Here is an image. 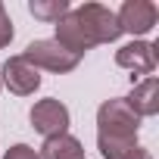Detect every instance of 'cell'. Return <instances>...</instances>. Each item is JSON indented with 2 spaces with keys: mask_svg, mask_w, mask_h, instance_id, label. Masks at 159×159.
<instances>
[{
  "mask_svg": "<svg viewBox=\"0 0 159 159\" xmlns=\"http://www.w3.org/2000/svg\"><path fill=\"white\" fill-rule=\"evenodd\" d=\"M140 116L125 103V97L103 100L97 109V140H137Z\"/></svg>",
  "mask_w": 159,
  "mask_h": 159,
  "instance_id": "1",
  "label": "cell"
},
{
  "mask_svg": "<svg viewBox=\"0 0 159 159\" xmlns=\"http://www.w3.org/2000/svg\"><path fill=\"white\" fill-rule=\"evenodd\" d=\"M72 13H75L78 25L84 28L91 47H97V44H112V41L122 38V28H119V22H116V13H112L109 7H103V3H81V7H75Z\"/></svg>",
  "mask_w": 159,
  "mask_h": 159,
  "instance_id": "2",
  "label": "cell"
},
{
  "mask_svg": "<svg viewBox=\"0 0 159 159\" xmlns=\"http://www.w3.org/2000/svg\"><path fill=\"white\" fill-rule=\"evenodd\" d=\"M38 72L41 69H47V72H56V75H62V72H72L78 62H81V56H75V53H69L66 47H59L53 38H41V41H31L28 47H25V53H22Z\"/></svg>",
  "mask_w": 159,
  "mask_h": 159,
  "instance_id": "3",
  "label": "cell"
},
{
  "mask_svg": "<svg viewBox=\"0 0 159 159\" xmlns=\"http://www.w3.org/2000/svg\"><path fill=\"white\" fill-rule=\"evenodd\" d=\"M28 119H31V128L38 134H44V140L56 137V134H69V109H66V103H59L53 97L38 100L31 106Z\"/></svg>",
  "mask_w": 159,
  "mask_h": 159,
  "instance_id": "4",
  "label": "cell"
},
{
  "mask_svg": "<svg viewBox=\"0 0 159 159\" xmlns=\"http://www.w3.org/2000/svg\"><path fill=\"white\" fill-rule=\"evenodd\" d=\"M156 19H159V10H156L153 0H125L122 10L116 13V22H119L122 34H134V38L153 31Z\"/></svg>",
  "mask_w": 159,
  "mask_h": 159,
  "instance_id": "5",
  "label": "cell"
},
{
  "mask_svg": "<svg viewBox=\"0 0 159 159\" xmlns=\"http://www.w3.org/2000/svg\"><path fill=\"white\" fill-rule=\"evenodd\" d=\"M0 81L10 88V94L16 97H28L41 88V72L19 53V56H10L3 62V72H0Z\"/></svg>",
  "mask_w": 159,
  "mask_h": 159,
  "instance_id": "6",
  "label": "cell"
},
{
  "mask_svg": "<svg viewBox=\"0 0 159 159\" xmlns=\"http://www.w3.org/2000/svg\"><path fill=\"white\" fill-rule=\"evenodd\" d=\"M116 62L122 69H128L131 78H137V75H147L150 78L153 69H156V44H150V41H131V44L119 47Z\"/></svg>",
  "mask_w": 159,
  "mask_h": 159,
  "instance_id": "7",
  "label": "cell"
},
{
  "mask_svg": "<svg viewBox=\"0 0 159 159\" xmlns=\"http://www.w3.org/2000/svg\"><path fill=\"white\" fill-rule=\"evenodd\" d=\"M125 103L140 116V119H147V116H156L159 112V81L150 75V78H143L140 84H134V91L125 97Z\"/></svg>",
  "mask_w": 159,
  "mask_h": 159,
  "instance_id": "8",
  "label": "cell"
},
{
  "mask_svg": "<svg viewBox=\"0 0 159 159\" xmlns=\"http://www.w3.org/2000/svg\"><path fill=\"white\" fill-rule=\"evenodd\" d=\"M38 159H84V147L72 134H56V137L44 140Z\"/></svg>",
  "mask_w": 159,
  "mask_h": 159,
  "instance_id": "9",
  "label": "cell"
},
{
  "mask_svg": "<svg viewBox=\"0 0 159 159\" xmlns=\"http://www.w3.org/2000/svg\"><path fill=\"white\" fill-rule=\"evenodd\" d=\"M103 159H153L147 147H140L137 140H97Z\"/></svg>",
  "mask_w": 159,
  "mask_h": 159,
  "instance_id": "10",
  "label": "cell"
},
{
  "mask_svg": "<svg viewBox=\"0 0 159 159\" xmlns=\"http://www.w3.org/2000/svg\"><path fill=\"white\" fill-rule=\"evenodd\" d=\"M69 10H72L69 0H31V3H28V13H31L34 19H41V22H53V25H56Z\"/></svg>",
  "mask_w": 159,
  "mask_h": 159,
  "instance_id": "11",
  "label": "cell"
},
{
  "mask_svg": "<svg viewBox=\"0 0 159 159\" xmlns=\"http://www.w3.org/2000/svg\"><path fill=\"white\" fill-rule=\"evenodd\" d=\"M13 19H10V13H7V7L0 3V50L3 47H10V41H13Z\"/></svg>",
  "mask_w": 159,
  "mask_h": 159,
  "instance_id": "12",
  "label": "cell"
},
{
  "mask_svg": "<svg viewBox=\"0 0 159 159\" xmlns=\"http://www.w3.org/2000/svg\"><path fill=\"white\" fill-rule=\"evenodd\" d=\"M3 159H38V150L28 147V143H16V147H10L3 153Z\"/></svg>",
  "mask_w": 159,
  "mask_h": 159,
  "instance_id": "13",
  "label": "cell"
},
{
  "mask_svg": "<svg viewBox=\"0 0 159 159\" xmlns=\"http://www.w3.org/2000/svg\"><path fill=\"white\" fill-rule=\"evenodd\" d=\"M0 88H3V81H0Z\"/></svg>",
  "mask_w": 159,
  "mask_h": 159,
  "instance_id": "14",
  "label": "cell"
}]
</instances>
